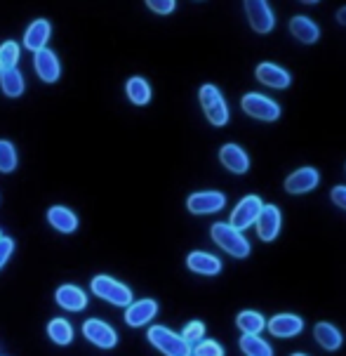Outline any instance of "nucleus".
I'll use <instances>...</instances> for the list:
<instances>
[{"label":"nucleus","mask_w":346,"mask_h":356,"mask_svg":"<svg viewBox=\"0 0 346 356\" xmlns=\"http://www.w3.org/2000/svg\"><path fill=\"white\" fill-rule=\"evenodd\" d=\"M212 241H215L224 252H229L231 257L245 259L250 255V241L242 236V232L231 227L229 222H217V225H212Z\"/></svg>","instance_id":"nucleus-1"},{"label":"nucleus","mask_w":346,"mask_h":356,"mask_svg":"<svg viewBox=\"0 0 346 356\" xmlns=\"http://www.w3.org/2000/svg\"><path fill=\"white\" fill-rule=\"evenodd\" d=\"M198 99L212 125L222 128V125L229 123V106H226V102H224V95L220 92V88L212 86V83H205V86L198 90Z\"/></svg>","instance_id":"nucleus-2"},{"label":"nucleus","mask_w":346,"mask_h":356,"mask_svg":"<svg viewBox=\"0 0 346 356\" xmlns=\"http://www.w3.org/2000/svg\"><path fill=\"white\" fill-rule=\"evenodd\" d=\"M149 342L165 356H191V347L184 342V337L172 333L165 325L149 328Z\"/></svg>","instance_id":"nucleus-3"},{"label":"nucleus","mask_w":346,"mask_h":356,"mask_svg":"<svg viewBox=\"0 0 346 356\" xmlns=\"http://www.w3.org/2000/svg\"><path fill=\"white\" fill-rule=\"evenodd\" d=\"M240 106L250 118L264 120V123H273V120H278V118H281V113H283V108H281L278 102H273L271 97L259 95V92H247L245 97H242Z\"/></svg>","instance_id":"nucleus-4"},{"label":"nucleus","mask_w":346,"mask_h":356,"mask_svg":"<svg viewBox=\"0 0 346 356\" xmlns=\"http://www.w3.org/2000/svg\"><path fill=\"white\" fill-rule=\"evenodd\" d=\"M92 293L97 298L106 300L115 307H130L132 305V291L125 283L111 279V276H94L92 279Z\"/></svg>","instance_id":"nucleus-5"},{"label":"nucleus","mask_w":346,"mask_h":356,"mask_svg":"<svg viewBox=\"0 0 346 356\" xmlns=\"http://www.w3.org/2000/svg\"><path fill=\"white\" fill-rule=\"evenodd\" d=\"M262 205H264L262 196H257V194L245 196L233 208L229 225L233 227V229H238V232H242V229H247V227H252L254 222H257V215H259V210H262Z\"/></svg>","instance_id":"nucleus-6"},{"label":"nucleus","mask_w":346,"mask_h":356,"mask_svg":"<svg viewBox=\"0 0 346 356\" xmlns=\"http://www.w3.org/2000/svg\"><path fill=\"white\" fill-rule=\"evenodd\" d=\"M245 15L250 26L257 33H269L276 26V15H273L271 5L266 0H247L245 3Z\"/></svg>","instance_id":"nucleus-7"},{"label":"nucleus","mask_w":346,"mask_h":356,"mask_svg":"<svg viewBox=\"0 0 346 356\" xmlns=\"http://www.w3.org/2000/svg\"><path fill=\"white\" fill-rule=\"evenodd\" d=\"M83 335L101 349H113L118 345V333L106 321H99V318H88L83 323Z\"/></svg>","instance_id":"nucleus-8"},{"label":"nucleus","mask_w":346,"mask_h":356,"mask_svg":"<svg viewBox=\"0 0 346 356\" xmlns=\"http://www.w3.org/2000/svg\"><path fill=\"white\" fill-rule=\"evenodd\" d=\"M224 205H226V196H224L222 191H198V194H191L189 201H186V208H189L193 215L220 213Z\"/></svg>","instance_id":"nucleus-9"},{"label":"nucleus","mask_w":346,"mask_h":356,"mask_svg":"<svg viewBox=\"0 0 346 356\" xmlns=\"http://www.w3.org/2000/svg\"><path fill=\"white\" fill-rule=\"evenodd\" d=\"M281 225H283V215L278 210V205H262L257 215V234L262 241H276V236L281 234Z\"/></svg>","instance_id":"nucleus-10"},{"label":"nucleus","mask_w":346,"mask_h":356,"mask_svg":"<svg viewBox=\"0 0 346 356\" xmlns=\"http://www.w3.org/2000/svg\"><path fill=\"white\" fill-rule=\"evenodd\" d=\"M320 182V172L315 168H299L285 179V191L293 196H299V194H308L313 191L315 186Z\"/></svg>","instance_id":"nucleus-11"},{"label":"nucleus","mask_w":346,"mask_h":356,"mask_svg":"<svg viewBox=\"0 0 346 356\" xmlns=\"http://www.w3.org/2000/svg\"><path fill=\"white\" fill-rule=\"evenodd\" d=\"M259 83H264L266 88H276V90H285L293 83V76H290L288 69H283L281 64L273 62H262L257 64V71H254Z\"/></svg>","instance_id":"nucleus-12"},{"label":"nucleus","mask_w":346,"mask_h":356,"mask_svg":"<svg viewBox=\"0 0 346 356\" xmlns=\"http://www.w3.org/2000/svg\"><path fill=\"white\" fill-rule=\"evenodd\" d=\"M35 74L40 76L42 83H57L59 76H62V64H59L57 54H54L50 47H42V50L35 52Z\"/></svg>","instance_id":"nucleus-13"},{"label":"nucleus","mask_w":346,"mask_h":356,"mask_svg":"<svg viewBox=\"0 0 346 356\" xmlns=\"http://www.w3.org/2000/svg\"><path fill=\"white\" fill-rule=\"evenodd\" d=\"M220 161L226 170L236 172V175H245L250 170V159H247L245 149H240L238 144H233V142L224 144L220 149Z\"/></svg>","instance_id":"nucleus-14"},{"label":"nucleus","mask_w":346,"mask_h":356,"mask_svg":"<svg viewBox=\"0 0 346 356\" xmlns=\"http://www.w3.org/2000/svg\"><path fill=\"white\" fill-rule=\"evenodd\" d=\"M158 314V302L156 300H137L125 309V323L130 328H142L151 318Z\"/></svg>","instance_id":"nucleus-15"},{"label":"nucleus","mask_w":346,"mask_h":356,"mask_svg":"<svg viewBox=\"0 0 346 356\" xmlns=\"http://www.w3.org/2000/svg\"><path fill=\"white\" fill-rule=\"evenodd\" d=\"M186 267H189L193 274L200 276H217L222 271V259L212 252L205 250H193L189 257H186Z\"/></svg>","instance_id":"nucleus-16"},{"label":"nucleus","mask_w":346,"mask_h":356,"mask_svg":"<svg viewBox=\"0 0 346 356\" xmlns=\"http://www.w3.org/2000/svg\"><path fill=\"white\" fill-rule=\"evenodd\" d=\"M269 330L271 335L276 337H295L304 330V318L297 316V314H276V316L269 321Z\"/></svg>","instance_id":"nucleus-17"},{"label":"nucleus","mask_w":346,"mask_h":356,"mask_svg":"<svg viewBox=\"0 0 346 356\" xmlns=\"http://www.w3.org/2000/svg\"><path fill=\"white\" fill-rule=\"evenodd\" d=\"M54 300H57V305L66 312H83L85 307H88V295L78 286H71V283L59 286V291L54 293Z\"/></svg>","instance_id":"nucleus-18"},{"label":"nucleus","mask_w":346,"mask_h":356,"mask_svg":"<svg viewBox=\"0 0 346 356\" xmlns=\"http://www.w3.org/2000/svg\"><path fill=\"white\" fill-rule=\"evenodd\" d=\"M290 33H293L299 43L313 45L315 40L320 38V26L313 19H308V17L299 15V17H293V19H290Z\"/></svg>","instance_id":"nucleus-19"},{"label":"nucleus","mask_w":346,"mask_h":356,"mask_svg":"<svg viewBox=\"0 0 346 356\" xmlns=\"http://www.w3.org/2000/svg\"><path fill=\"white\" fill-rule=\"evenodd\" d=\"M313 337H315V342L325 349V352H337L344 342L342 330H339L337 325L327 323V321H320V323L313 325Z\"/></svg>","instance_id":"nucleus-20"},{"label":"nucleus","mask_w":346,"mask_h":356,"mask_svg":"<svg viewBox=\"0 0 346 356\" xmlns=\"http://www.w3.org/2000/svg\"><path fill=\"white\" fill-rule=\"evenodd\" d=\"M47 222H50L59 234H74L78 229V217L74 215V210L64 208V205H52V208L47 210Z\"/></svg>","instance_id":"nucleus-21"},{"label":"nucleus","mask_w":346,"mask_h":356,"mask_svg":"<svg viewBox=\"0 0 346 356\" xmlns=\"http://www.w3.org/2000/svg\"><path fill=\"white\" fill-rule=\"evenodd\" d=\"M47 38H50V22L35 19L31 26L26 29V33H24V45H26L28 50L38 52V50L45 47Z\"/></svg>","instance_id":"nucleus-22"},{"label":"nucleus","mask_w":346,"mask_h":356,"mask_svg":"<svg viewBox=\"0 0 346 356\" xmlns=\"http://www.w3.org/2000/svg\"><path fill=\"white\" fill-rule=\"evenodd\" d=\"M236 325L242 330V335H259L266 328V321L259 312L254 309H245L236 316Z\"/></svg>","instance_id":"nucleus-23"},{"label":"nucleus","mask_w":346,"mask_h":356,"mask_svg":"<svg viewBox=\"0 0 346 356\" xmlns=\"http://www.w3.org/2000/svg\"><path fill=\"white\" fill-rule=\"evenodd\" d=\"M47 335H50V340L54 345L66 347L74 342V325L66 321V318H52V321L47 323Z\"/></svg>","instance_id":"nucleus-24"},{"label":"nucleus","mask_w":346,"mask_h":356,"mask_svg":"<svg viewBox=\"0 0 346 356\" xmlns=\"http://www.w3.org/2000/svg\"><path fill=\"white\" fill-rule=\"evenodd\" d=\"M125 92H127V97H130L132 104H137V106H144L151 102V86L144 81L142 76H132L125 86Z\"/></svg>","instance_id":"nucleus-25"},{"label":"nucleus","mask_w":346,"mask_h":356,"mask_svg":"<svg viewBox=\"0 0 346 356\" xmlns=\"http://www.w3.org/2000/svg\"><path fill=\"white\" fill-rule=\"evenodd\" d=\"M0 88L8 97H19L24 92V76L17 69H3L0 71Z\"/></svg>","instance_id":"nucleus-26"},{"label":"nucleus","mask_w":346,"mask_h":356,"mask_svg":"<svg viewBox=\"0 0 346 356\" xmlns=\"http://www.w3.org/2000/svg\"><path fill=\"white\" fill-rule=\"evenodd\" d=\"M240 349L247 356H273V347L259 335H242L240 337Z\"/></svg>","instance_id":"nucleus-27"},{"label":"nucleus","mask_w":346,"mask_h":356,"mask_svg":"<svg viewBox=\"0 0 346 356\" xmlns=\"http://www.w3.org/2000/svg\"><path fill=\"white\" fill-rule=\"evenodd\" d=\"M17 168V152L15 144L0 140V172H12Z\"/></svg>","instance_id":"nucleus-28"},{"label":"nucleus","mask_w":346,"mask_h":356,"mask_svg":"<svg viewBox=\"0 0 346 356\" xmlns=\"http://www.w3.org/2000/svg\"><path fill=\"white\" fill-rule=\"evenodd\" d=\"M17 62H19V45L15 40H8L0 47V66L3 69H17Z\"/></svg>","instance_id":"nucleus-29"},{"label":"nucleus","mask_w":346,"mask_h":356,"mask_svg":"<svg viewBox=\"0 0 346 356\" xmlns=\"http://www.w3.org/2000/svg\"><path fill=\"white\" fill-rule=\"evenodd\" d=\"M203 335H205V323H203V321H191V323H186L184 333H181V337H184V342H186V345H189L191 349L196 347L200 340H203Z\"/></svg>","instance_id":"nucleus-30"},{"label":"nucleus","mask_w":346,"mask_h":356,"mask_svg":"<svg viewBox=\"0 0 346 356\" xmlns=\"http://www.w3.org/2000/svg\"><path fill=\"white\" fill-rule=\"evenodd\" d=\"M193 356H224V347L217 340H200L196 347L191 349Z\"/></svg>","instance_id":"nucleus-31"},{"label":"nucleus","mask_w":346,"mask_h":356,"mask_svg":"<svg viewBox=\"0 0 346 356\" xmlns=\"http://www.w3.org/2000/svg\"><path fill=\"white\" fill-rule=\"evenodd\" d=\"M12 250H15V241H12L10 236H0V269L8 264Z\"/></svg>","instance_id":"nucleus-32"},{"label":"nucleus","mask_w":346,"mask_h":356,"mask_svg":"<svg viewBox=\"0 0 346 356\" xmlns=\"http://www.w3.org/2000/svg\"><path fill=\"white\" fill-rule=\"evenodd\" d=\"M147 5L154 12H158V15H170V12L177 8V3H174V0H149Z\"/></svg>","instance_id":"nucleus-33"},{"label":"nucleus","mask_w":346,"mask_h":356,"mask_svg":"<svg viewBox=\"0 0 346 356\" xmlns=\"http://www.w3.org/2000/svg\"><path fill=\"white\" fill-rule=\"evenodd\" d=\"M330 196H332V203L339 205L342 210H346V186H335V189L330 191Z\"/></svg>","instance_id":"nucleus-34"},{"label":"nucleus","mask_w":346,"mask_h":356,"mask_svg":"<svg viewBox=\"0 0 346 356\" xmlns=\"http://www.w3.org/2000/svg\"><path fill=\"white\" fill-rule=\"evenodd\" d=\"M337 22L342 24V26H346V5H344V8H339V12H337Z\"/></svg>","instance_id":"nucleus-35"},{"label":"nucleus","mask_w":346,"mask_h":356,"mask_svg":"<svg viewBox=\"0 0 346 356\" xmlns=\"http://www.w3.org/2000/svg\"><path fill=\"white\" fill-rule=\"evenodd\" d=\"M290 356H306V354H299V352H297V354H290Z\"/></svg>","instance_id":"nucleus-36"},{"label":"nucleus","mask_w":346,"mask_h":356,"mask_svg":"<svg viewBox=\"0 0 346 356\" xmlns=\"http://www.w3.org/2000/svg\"><path fill=\"white\" fill-rule=\"evenodd\" d=\"M0 71H3V66H0Z\"/></svg>","instance_id":"nucleus-37"},{"label":"nucleus","mask_w":346,"mask_h":356,"mask_svg":"<svg viewBox=\"0 0 346 356\" xmlns=\"http://www.w3.org/2000/svg\"><path fill=\"white\" fill-rule=\"evenodd\" d=\"M0 236H3V234H0Z\"/></svg>","instance_id":"nucleus-38"}]
</instances>
